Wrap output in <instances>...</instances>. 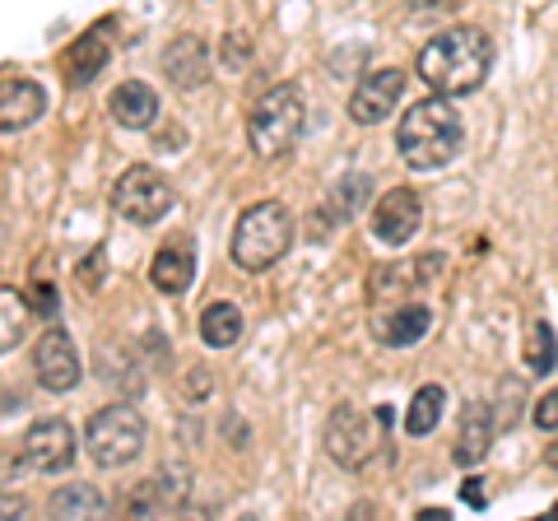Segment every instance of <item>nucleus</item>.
I'll list each match as a JSON object with an SVG mask.
<instances>
[{
	"label": "nucleus",
	"instance_id": "0eeeda50",
	"mask_svg": "<svg viewBox=\"0 0 558 521\" xmlns=\"http://www.w3.org/2000/svg\"><path fill=\"white\" fill-rule=\"evenodd\" d=\"M172 182L163 178L159 168H149V163H131L121 178L112 182V210L121 219H131L140 223V229H149V223H159L168 210H172Z\"/></svg>",
	"mask_w": 558,
	"mask_h": 521
},
{
	"label": "nucleus",
	"instance_id": "b1692460",
	"mask_svg": "<svg viewBox=\"0 0 558 521\" xmlns=\"http://www.w3.org/2000/svg\"><path fill=\"white\" fill-rule=\"evenodd\" d=\"M554 363H558L554 326L549 322H531V331H526V368L531 373H554Z\"/></svg>",
	"mask_w": 558,
	"mask_h": 521
},
{
	"label": "nucleus",
	"instance_id": "412c9836",
	"mask_svg": "<svg viewBox=\"0 0 558 521\" xmlns=\"http://www.w3.org/2000/svg\"><path fill=\"white\" fill-rule=\"evenodd\" d=\"M238 340H242V307L209 303L201 312V344H209V350H233Z\"/></svg>",
	"mask_w": 558,
	"mask_h": 521
},
{
	"label": "nucleus",
	"instance_id": "6ab92c4d",
	"mask_svg": "<svg viewBox=\"0 0 558 521\" xmlns=\"http://www.w3.org/2000/svg\"><path fill=\"white\" fill-rule=\"evenodd\" d=\"M108 57H112V47L102 33H80L75 43L65 47V80L75 84V89H84V84H94L102 71H108Z\"/></svg>",
	"mask_w": 558,
	"mask_h": 521
},
{
	"label": "nucleus",
	"instance_id": "cd10ccee",
	"mask_svg": "<svg viewBox=\"0 0 558 521\" xmlns=\"http://www.w3.org/2000/svg\"><path fill=\"white\" fill-rule=\"evenodd\" d=\"M247 57H252V38H247L242 28H233L229 38H223V61H229V65H242Z\"/></svg>",
	"mask_w": 558,
	"mask_h": 521
},
{
	"label": "nucleus",
	"instance_id": "20e7f679",
	"mask_svg": "<svg viewBox=\"0 0 558 521\" xmlns=\"http://www.w3.org/2000/svg\"><path fill=\"white\" fill-rule=\"evenodd\" d=\"M307 126V102H303V89L299 84H275L256 98V108L247 117V145L260 159H275L299 145V135Z\"/></svg>",
	"mask_w": 558,
	"mask_h": 521
},
{
	"label": "nucleus",
	"instance_id": "39448f33",
	"mask_svg": "<svg viewBox=\"0 0 558 521\" xmlns=\"http://www.w3.org/2000/svg\"><path fill=\"white\" fill-rule=\"evenodd\" d=\"M391 424V410H359V405H336L322 428V447L340 471H363L377 451H381V428Z\"/></svg>",
	"mask_w": 558,
	"mask_h": 521
},
{
	"label": "nucleus",
	"instance_id": "f03ea898",
	"mask_svg": "<svg viewBox=\"0 0 558 521\" xmlns=\"http://www.w3.org/2000/svg\"><path fill=\"white\" fill-rule=\"evenodd\" d=\"M461 145H465V121L451 108L447 94H428V98L410 102L396 126V149H400V159H405V168H414V172L447 168L461 154Z\"/></svg>",
	"mask_w": 558,
	"mask_h": 521
},
{
	"label": "nucleus",
	"instance_id": "a878e982",
	"mask_svg": "<svg viewBox=\"0 0 558 521\" xmlns=\"http://www.w3.org/2000/svg\"><path fill=\"white\" fill-rule=\"evenodd\" d=\"M368 178H363V172H354V178H340V186H336V196H330V215L336 219H349L359 210L363 201H368Z\"/></svg>",
	"mask_w": 558,
	"mask_h": 521
},
{
	"label": "nucleus",
	"instance_id": "aec40b11",
	"mask_svg": "<svg viewBox=\"0 0 558 521\" xmlns=\"http://www.w3.org/2000/svg\"><path fill=\"white\" fill-rule=\"evenodd\" d=\"M438 266H442V256H438V252H433V256H418V260H391V266L373 270L368 293H377V299H381L387 289H391V293H414L433 270H438Z\"/></svg>",
	"mask_w": 558,
	"mask_h": 521
},
{
	"label": "nucleus",
	"instance_id": "f3484780",
	"mask_svg": "<svg viewBox=\"0 0 558 521\" xmlns=\"http://www.w3.org/2000/svg\"><path fill=\"white\" fill-rule=\"evenodd\" d=\"M191 280H196V256H191V242L178 238L168 242V247L154 252V266H149V284L168 293V299H178V293L191 289Z\"/></svg>",
	"mask_w": 558,
	"mask_h": 521
},
{
	"label": "nucleus",
	"instance_id": "ddd939ff",
	"mask_svg": "<svg viewBox=\"0 0 558 521\" xmlns=\"http://www.w3.org/2000/svg\"><path fill=\"white\" fill-rule=\"evenodd\" d=\"M163 75L178 84V89H201V84L209 80L205 38H196V33H178V38L163 47Z\"/></svg>",
	"mask_w": 558,
	"mask_h": 521
},
{
	"label": "nucleus",
	"instance_id": "1a4fd4ad",
	"mask_svg": "<svg viewBox=\"0 0 558 521\" xmlns=\"http://www.w3.org/2000/svg\"><path fill=\"white\" fill-rule=\"evenodd\" d=\"M400 94H405V71H396V65L368 71L354 84V94H349V121H359V126H381L400 102Z\"/></svg>",
	"mask_w": 558,
	"mask_h": 521
},
{
	"label": "nucleus",
	"instance_id": "c756f323",
	"mask_svg": "<svg viewBox=\"0 0 558 521\" xmlns=\"http://www.w3.org/2000/svg\"><path fill=\"white\" fill-rule=\"evenodd\" d=\"M461 498L470 502V508H484V502H488V489H484L480 480H465V484H461Z\"/></svg>",
	"mask_w": 558,
	"mask_h": 521
},
{
	"label": "nucleus",
	"instance_id": "a211bd4d",
	"mask_svg": "<svg viewBox=\"0 0 558 521\" xmlns=\"http://www.w3.org/2000/svg\"><path fill=\"white\" fill-rule=\"evenodd\" d=\"M186 475L182 471H159V475H149L140 489L126 498V508L135 517H149V512H172V508H182L186 502Z\"/></svg>",
	"mask_w": 558,
	"mask_h": 521
},
{
	"label": "nucleus",
	"instance_id": "473e14b6",
	"mask_svg": "<svg viewBox=\"0 0 558 521\" xmlns=\"http://www.w3.org/2000/svg\"><path fill=\"white\" fill-rule=\"evenodd\" d=\"M545 465H554V471H558V443L545 447Z\"/></svg>",
	"mask_w": 558,
	"mask_h": 521
},
{
	"label": "nucleus",
	"instance_id": "2eb2a0df",
	"mask_svg": "<svg viewBox=\"0 0 558 521\" xmlns=\"http://www.w3.org/2000/svg\"><path fill=\"white\" fill-rule=\"evenodd\" d=\"M494 438H498L494 410H488L484 401L465 405V414H461V433H457V447H451V461H457V465H480L488 451H494Z\"/></svg>",
	"mask_w": 558,
	"mask_h": 521
},
{
	"label": "nucleus",
	"instance_id": "9b49d317",
	"mask_svg": "<svg viewBox=\"0 0 558 521\" xmlns=\"http://www.w3.org/2000/svg\"><path fill=\"white\" fill-rule=\"evenodd\" d=\"M424 223V201L410 186H391L387 196H377L373 205V238L387 242V247H405Z\"/></svg>",
	"mask_w": 558,
	"mask_h": 521
},
{
	"label": "nucleus",
	"instance_id": "9d476101",
	"mask_svg": "<svg viewBox=\"0 0 558 521\" xmlns=\"http://www.w3.org/2000/svg\"><path fill=\"white\" fill-rule=\"evenodd\" d=\"M20 451H24V465H33V471L61 475L75 461V428L65 420H38V424H28Z\"/></svg>",
	"mask_w": 558,
	"mask_h": 521
},
{
	"label": "nucleus",
	"instance_id": "393cba45",
	"mask_svg": "<svg viewBox=\"0 0 558 521\" xmlns=\"http://www.w3.org/2000/svg\"><path fill=\"white\" fill-rule=\"evenodd\" d=\"M102 508V498L94 484H70V489H61L57 498H51V512L57 517H94Z\"/></svg>",
	"mask_w": 558,
	"mask_h": 521
},
{
	"label": "nucleus",
	"instance_id": "4be33fe9",
	"mask_svg": "<svg viewBox=\"0 0 558 521\" xmlns=\"http://www.w3.org/2000/svg\"><path fill=\"white\" fill-rule=\"evenodd\" d=\"M28 322H33V307H28V293L0 284V354H10L14 344L28 336Z\"/></svg>",
	"mask_w": 558,
	"mask_h": 521
},
{
	"label": "nucleus",
	"instance_id": "72a5a7b5",
	"mask_svg": "<svg viewBox=\"0 0 558 521\" xmlns=\"http://www.w3.org/2000/svg\"><path fill=\"white\" fill-rule=\"evenodd\" d=\"M410 5H414V10H428V5H438V0H410Z\"/></svg>",
	"mask_w": 558,
	"mask_h": 521
},
{
	"label": "nucleus",
	"instance_id": "dca6fc26",
	"mask_svg": "<svg viewBox=\"0 0 558 521\" xmlns=\"http://www.w3.org/2000/svg\"><path fill=\"white\" fill-rule=\"evenodd\" d=\"M108 112H112L117 126L145 131V126L159 121V94H154L145 80H126V84H117V89L108 94Z\"/></svg>",
	"mask_w": 558,
	"mask_h": 521
},
{
	"label": "nucleus",
	"instance_id": "2f4dec72",
	"mask_svg": "<svg viewBox=\"0 0 558 521\" xmlns=\"http://www.w3.org/2000/svg\"><path fill=\"white\" fill-rule=\"evenodd\" d=\"M191 396H209V373H196V377H191Z\"/></svg>",
	"mask_w": 558,
	"mask_h": 521
},
{
	"label": "nucleus",
	"instance_id": "c85d7f7f",
	"mask_svg": "<svg viewBox=\"0 0 558 521\" xmlns=\"http://www.w3.org/2000/svg\"><path fill=\"white\" fill-rule=\"evenodd\" d=\"M28 307H33V312H38V317H47V322H57V293H51L47 284H38V289H33V293H28Z\"/></svg>",
	"mask_w": 558,
	"mask_h": 521
},
{
	"label": "nucleus",
	"instance_id": "5701e85b",
	"mask_svg": "<svg viewBox=\"0 0 558 521\" xmlns=\"http://www.w3.org/2000/svg\"><path fill=\"white\" fill-rule=\"evenodd\" d=\"M442 405H447V391L438 387V381H433V387H418L414 401H410V414H405L410 438H428V433L438 428V420H442Z\"/></svg>",
	"mask_w": 558,
	"mask_h": 521
},
{
	"label": "nucleus",
	"instance_id": "423d86ee",
	"mask_svg": "<svg viewBox=\"0 0 558 521\" xmlns=\"http://www.w3.org/2000/svg\"><path fill=\"white\" fill-rule=\"evenodd\" d=\"M145 414H140L135 405H108L98 410L89 428H84V447H89L94 465H102V471H121V465H131L140 451H145Z\"/></svg>",
	"mask_w": 558,
	"mask_h": 521
},
{
	"label": "nucleus",
	"instance_id": "f704fd0d",
	"mask_svg": "<svg viewBox=\"0 0 558 521\" xmlns=\"http://www.w3.org/2000/svg\"><path fill=\"white\" fill-rule=\"evenodd\" d=\"M545 521H558V502H554V508H549V517Z\"/></svg>",
	"mask_w": 558,
	"mask_h": 521
},
{
	"label": "nucleus",
	"instance_id": "f257e3e1",
	"mask_svg": "<svg viewBox=\"0 0 558 521\" xmlns=\"http://www.w3.org/2000/svg\"><path fill=\"white\" fill-rule=\"evenodd\" d=\"M488 65H494V38L484 28H447L418 51L414 71L433 94L461 98L480 89Z\"/></svg>",
	"mask_w": 558,
	"mask_h": 521
},
{
	"label": "nucleus",
	"instance_id": "bb28decb",
	"mask_svg": "<svg viewBox=\"0 0 558 521\" xmlns=\"http://www.w3.org/2000/svg\"><path fill=\"white\" fill-rule=\"evenodd\" d=\"M535 424L545 428V433H558V387L545 391V396L535 401Z\"/></svg>",
	"mask_w": 558,
	"mask_h": 521
},
{
	"label": "nucleus",
	"instance_id": "f8f14e48",
	"mask_svg": "<svg viewBox=\"0 0 558 521\" xmlns=\"http://www.w3.org/2000/svg\"><path fill=\"white\" fill-rule=\"evenodd\" d=\"M433 331V312L424 303H396L391 312H377L373 317V336L377 344H391V350H410Z\"/></svg>",
	"mask_w": 558,
	"mask_h": 521
},
{
	"label": "nucleus",
	"instance_id": "6e6552de",
	"mask_svg": "<svg viewBox=\"0 0 558 521\" xmlns=\"http://www.w3.org/2000/svg\"><path fill=\"white\" fill-rule=\"evenodd\" d=\"M33 373H38V387L43 391H75L80 387V350H75V340H70L61 326H51V331H43V340L33 344Z\"/></svg>",
	"mask_w": 558,
	"mask_h": 521
},
{
	"label": "nucleus",
	"instance_id": "4468645a",
	"mask_svg": "<svg viewBox=\"0 0 558 521\" xmlns=\"http://www.w3.org/2000/svg\"><path fill=\"white\" fill-rule=\"evenodd\" d=\"M47 112V89L38 80H0V131H28Z\"/></svg>",
	"mask_w": 558,
	"mask_h": 521
},
{
	"label": "nucleus",
	"instance_id": "7ed1b4c3",
	"mask_svg": "<svg viewBox=\"0 0 558 521\" xmlns=\"http://www.w3.org/2000/svg\"><path fill=\"white\" fill-rule=\"evenodd\" d=\"M293 247V215L284 201H256L238 215L233 223V242H229V256L238 270L260 275L279 266Z\"/></svg>",
	"mask_w": 558,
	"mask_h": 521
},
{
	"label": "nucleus",
	"instance_id": "7c9ffc66",
	"mask_svg": "<svg viewBox=\"0 0 558 521\" xmlns=\"http://www.w3.org/2000/svg\"><path fill=\"white\" fill-rule=\"evenodd\" d=\"M28 502L24 498H0V517H24Z\"/></svg>",
	"mask_w": 558,
	"mask_h": 521
}]
</instances>
